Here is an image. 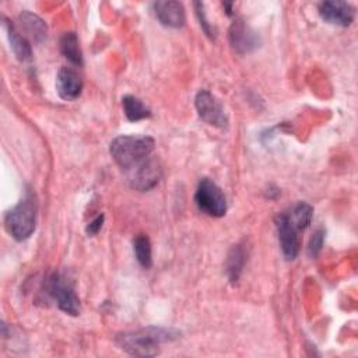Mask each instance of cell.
<instances>
[{"label":"cell","instance_id":"21","mask_svg":"<svg viewBox=\"0 0 358 358\" xmlns=\"http://www.w3.org/2000/svg\"><path fill=\"white\" fill-rule=\"evenodd\" d=\"M102 224H103V214H99L87 225V234L91 235V236L96 235L101 231Z\"/></svg>","mask_w":358,"mask_h":358},{"label":"cell","instance_id":"17","mask_svg":"<svg viewBox=\"0 0 358 358\" xmlns=\"http://www.w3.org/2000/svg\"><path fill=\"white\" fill-rule=\"evenodd\" d=\"M122 106L126 117L130 122H137L151 116V110L143 103L141 99L133 95H124L122 98Z\"/></svg>","mask_w":358,"mask_h":358},{"label":"cell","instance_id":"13","mask_svg":"<svg viewBox=\"0 0 358 358\" xmlns=\"http://www.w3.org/2000/svg\"><path fill=\"white\" fill-rule=\"evenodd\" d=\"M18 27L21 31H18L27 41H32L35 43H41L46 38V24L42 18H39L36 14H32L29 11H24L18 15Z\"/></svg>","mask_w":358,"mask_h":358},{"label":"cell","instance_id":"9","mask_svg":"<svg viewBox=\"0 0 358 358\" xmlns=\"http://www.w3.org/2000/svg\"><path fill=\"white\" fill-rule=\"evenodd\" d=\"M229 42L234 50L241 55H246L259 46L260 39L243 20H235L229 28Z\"/></svg>","mask_w":358,"mask_h":358},{"label":"cell","instance_id":"11","mask_svg":"<svg viewBox=\"0 0 358 358\" xmlns=\"http://www.w3.org/2000/svg\"><path fill=\"white\" fill-rule=\"evenodd\" d=\"M56 91L64 101H73L83 91L81 76L71 67H62L56 76Z\"/></svg>","mask_w":358,"mask_h":358},{"label":"cell","instance_id":"4","mask_svg":"<svg viewBox=\"0 0 358 358\" xmlns=\"http://www.w3.org/2000/svg\"><path fill=\"white\" fill-rule=\"evenodd\" d=\"M199 210L210 217H222L227 213V199L222 190L208 178H203L194 194Z\"/></svg>","mask_w":358,"mask_h":358},{"label":"cell","instance_id":"22","mask_svg":"<svg viewBox=\"0 0 358 358\" xmlns=\"http://www.w3.org/2000/svg\"><path fill=\"white\" fill-rule=\"evenodd\" d=\"M194 7H196V13L199 15V20H200V25L203 27V29L206 31L207 35H213L211 34V28H210V24L207 22L206 20V15H204V10H203V3H194Z\"/></svg>","mask_w":358,"mask_h":358},{"label":"cell","instance_id":"3","mask_svg":"<svg viewBox=\"0 0 358 358\" xmlns=\"http://www.w3.org/2000/svg\"><path fill=\"white\" fill-rule=\"evenodd\" d=\"M36 201L31 193H27L7 214L4 225L7 232L17 241L28 239L35 231Z\"/></svg>","mask_w":358,"mask_h":358},{"label":"cell","instance_id":"1","mask_svg":"<svg viewBox=\"0 0 358 358\" xmlns=\"http://www.w3.org/2000/svg\"><path fill=\"white\" fill-rule=\"evenodd\" d=\"M178 333L161 327H145L124 331L116 336V344L130 355L154 357L159 352V344L173 340Z\"/></svg>","mask_w":358,"mask_h":358},{"label":"cell","instance_id":"20","mask_svg":"<svg viewBox=\"0 0 358 358\" xmlns=\"http://www.w3.org/2000/svg\"><path fill=\"white\" fill-rule=\"evenodd\" d=\"M323 242H324V229L319 228L313 232L312 238H310V242H309V246H308V253L315 257L319 255V252L322 250V246H323Z\"/></svg>","mask_w":358,"mask_h":358},{"label":"cell","instance_id":"6","mask_svg":"<svg viewBox=\"0 0 358 358\" xmlns=\"http://www.w3.org/2000/svg\"><path fill=\"white\" fill-rule=\"evenodd\" d=\"M127 173H129L130 186L133 189L140 192H147L158 185L162 176V169L157 159L148 157L140 164H137L136 166L130 168Z\"/></svg>","mask_w":358,"mask_h":358},{"label":"cell","instance_id":"7","mask_svg":"<svg viewBox=\"0 0 358 358\" xmlns=\"http://www.w3.org/2000/svg\"><path fill=\"white\" fill-rule=\"evenodd\" d=\"M194 105L201 120L215 127H225L228 124V117L224 112L222 105L217 98L207 90H200L196 95Z\"/></svg>","mask_w":358,"mask_h":358},{"label":"cell","instance_id":"5","mask_svg":"<svg viewBox=\"0 0 358 358\" xmlns=\"http://www.w3.org/2000/svg\"><path fill=\"white\" fill-rule=\"evenodd\" d=\"M46 289L49 295L56 301L60 310L73 316L80 313V299L74 291L73 284L63 274H52V277L48 280Z\"/></svg>","mask_w":358,"mask_h":358},{"label":"cell","instance_id":"12","mask_svg":"<svg viewBox=\"0 0 358 358\" xmlns=\"http://www.w3.org/2000/svg\"><path fill=\"white\" fill-rule=\"evenodd\" d=\"M154 13L158 21L169 28H180L185 24V8L179 1H157L154 3Z\"/></svg>","mask_w":358,"mask_h":358},{"label":"cell","instance_id":"10","mask_svg":"<svg viewBox=\"0 0 358 358\" xmlns=\"http://www.w3.org/2000/svg\"><path fill=\"white\" fill-rule=\"evenodd\" d=\"M319 14L324 21H327L330 24L347 27L354 21L355 11L351 4L345 3V1L333 0V1L320 3Z\"/></svg>","mask_w":358,"mask_h":358},{"label":"cell","instance_id":"19","mask_svg":"<svg viewBox=\"0 0 358 358\" xmlns=\"http://www.w3.org/2000/svg\"><path fill=\"white\" fill-rule=\"evenodd\" d=\"M133 250L137 262L144 267L148 268L152 264V255H151V242L147 235H138L133 241Z\"/></svg>","mask_w":358,"mask_h":358},{"label":"cell","instance_id":"18","mask_svg":"<svg viewBox=\"0 0 358 358\" xmlns=\"http://www.w3.org/2000/svg\"><path fill=\"white\" fill-rule=\"evenodd\" d=\"M289 221L298 231H303L309 227L313 215V208L308 203H298L289 213H287Z\"/></svg>","mask_w":358,"mask_h":358},{"label":"cell","instance_id":"15","mask_svg":"<svg viewBox=\"0 0 358 358\" xmlns=\"http://www.w3.org/2000/svg\"><path fill=\"white\" fill-rule=\"evenodd\" d=\"M60 52L62 55L74 66L83 64V53L80 49L78 38L74 32H64L60 38Z\"/></svg>","mask_w":358,"mask_h":358},{"label":"cell","instance_id":"2","mask_svg":"<svg viewBox=\"0 0 358 358\" xmlns=\"http://www.w3.org/2000/svg\"><path fill=\"white\" fill-rule=\"evenodd\" d=\"M155 141L148 136H119L112 140L109 151L113 161L124 171L136 166L154 151Z\"/></svg>","mask_w":358,"mask_h":358},{"label":"cell","instance_id":"8","mask_svg":"<svg viewBox=\"0 0 358 358\" xmlns=\"http://www.w3.org/2000/svg\"><path fill=\"white\" fill-rule=\"evenodd\" d=\"M275 227H277L280 246L284 257L287 260L295 259L299 252V238H298L299 231L289 221L287 213H281L275 217Z\"/></svg>","mask_w":358,"mask_h":358},{"label":"cell","instance_id":"14","mask_svg":"<svg viewBox=\"0 0 358 358\" xmlns=\"http://www.w3.org/2000/svg\"><path fill=\"white\" fill-rule=\"evenodd\" d=\"M3 25L7 31V38L10 42V48L14 52L15 57L21 62H27L31 59L32 50L29 46V42L18 32V29L6 18H3Z\"/></svg>","mask_w":358,"mask_h":358},{"label":"cell","instance_id":"16","mask_svg":"<svg viewBox=\"0 0 358 358\" xmlns=\"http://www.w3.org/2000/svg\"><path fill=\"white\" fill-rule=\"evenodd\" d=\"M245 260H246L245 249L241 245H234L227 256V263H225V270L229 281L235 282L239 278Z\"/></svg>","mask_w":358,"mask_h":358}]
</instances>
